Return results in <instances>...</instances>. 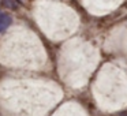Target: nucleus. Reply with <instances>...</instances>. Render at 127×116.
I'll return each instance as SVG.
<instances>
[{
  "mask_svg": "<svg viewBox=\"0 0 127 116\" xmlns=\"http://www.w3.org/2000/svg\"><path fill=\"white\" fill-rule=\"evenodd\" d=\"M12 19L8 14H4V12H0V31H4L10 25H11Z\"/></svg>",
  "mask_w": 127,
  "mask_h": 116,
  "instance_id": "nucleus-1",
  "label": "nucleus"
},
{
  "mask_svg": "<svg viewBox=\"0 0 127 116\" xmlns=\"http://www.w3.org/2000/svg\"><path fill=\"white\" fill-rule=\"evenodd\" d=\"M3 6L10 8V10H15L19 6V1L18 0H3Z\"/></svg>",
  "mask_w": 127,
  "mask_h": 116,
  "instance_id": "nucleus-2",
  "label": "nucleus"
},
{
  "mask_svg": "<svg viewBox=\"0 0 127 116\" xmlns=\"http://www.w3.org/2000/svg\"><path fill=\"white\" fill-rule=\"evenodd\" d=\"M120 116H127V111H126V112H122Z\"/></svg>",
  "mask_w": 127,
  "mask_h": 116,
  "instance_id": "nucleus-3",
  "label": "nucleus"
},
{
  "mask_svg": "<svg viewBox=\"0 0 127 116\" xmlns=\"http://www.w3.org/2000/svg\"><path fill=\"white\" fill-rule=\"evenodd\" d=\"M18 1H19V3H22V1H25V0H18Z\"/></svg>",
  "mask_w": 127,
  "mask_h": 116,
  "instance_id": "nucleus-4",
  "label": "nucleus"
}]
</instances>
